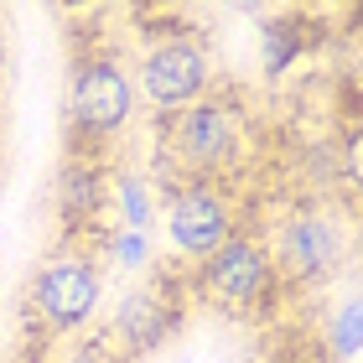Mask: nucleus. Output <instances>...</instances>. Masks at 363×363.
<instances>
[{"label":"nucleus","instance_id":"7ed1b4c3","mask_svg":"<svg viewBox=\"0 0 363 363\" xmlns=\"http://www.w3.org/2000/svg\"><path fill=\"white\" fill-rule=\"evenodd\" d=\"M280 275L270 259V244L259 234H228L208 259H197L187 275V296H197L203 306L223 311V317H250L275 296Z\"/></svg>","mask_w":363,"mask_h":363},{"label":"nucleus","instance_id":"f257e3e1","mask_svg":"<svg viewBox=\"0 0 363 363\" xmlns=\"http://www.w3.org/2000/svg\"><path fill=\"white\" fill-rule=\"evenodd\" d=\"M239 161H244V109L228 94H208L177 114H161L151 187L167 197L182 182H218Z\"/></svg>","mask_w":363,"mask_h":363},{"label":"nucleus","instance_id":"9d476101","mask_svg":"<svg viewBox=\"0 0 363 363\" xmlns=\"http://www.w3.org/2000/svg\"><path fill=\"white\" fill-rule=\"evenodd\" d=\"M306 47H311V26H306V16H296V11L275 16V21L265 26V37H259V68H265V78H280L296 57L306 52Z\"/></svg>","mask_w":363,"mask_h":363},{"label":"nucleus","instance_id":"0eeeda50","mask_svg":"<svg viewBox=\"0 0 363 363\" xmlns=\"http://www.w3.org/2000/svg\"><path fill=\"white\" fill-rule=\"evenodd\" d=\"M130 73H135V94L161 114H177L213 94V57L192 31H172V37L151 42Z\"/></svg>","mask_w":363,"mask_h":363},{"label":"nucleus","instance_id":"ddd939ff","mask_svg":"<svg viewBox=\"0 0 363 363\" xmlns=\"http://www.w3.org/2000/svg\"><path fill=\"white\" fill-rule=\"evenodd\" d=\"M99 250H104V259L120 265V270H145V265H151V234H135V228H114V234H104Z\"/></svg>","mask_w":363,"mask_h":363},{"label":"nucleus","instance_id":"20e7f679","mask_svg":"<svg viewBox=\"0 0 363 363\" xmlns=\"http://www.w3.org/2000/svg\"><path fill=\"white\" fill-rule=\"evenodd\" d=\"M26 301L37 311V322L57 337H78L104 306V270L84 244H62L31 270Z\"/></svg>","mask_w":363,"mask_h":363},{"label":"nucleus","instance_id":"4468645a","mask_svg":"<svg viewBox=\"0 0 363 363\" xmlns=\"http://www.w3.org/2000/svg\"><path fill=\"white\" fill-rule=\"evenodd\" d=\"M337 182L348 192H358L363 197V120L342 135V145H337Z\"/></svg>","mask_w":363,"mask_h":363},{"label":"nucleus","instance_id":"2eb2a0df","mask_svg":"<svg viewBox=\"0 0 363 363\" xmlns=\"http://www.w3.org/2000/svg\"><path fill=\"white\" fill-rule=\"evenodd\" d=\"M57 363H125V358L114 353V348H109L104 337H84V342H73V348L62 353Z\"/></svg>","mask_w":363,"mask_h":363},{"label":"nucleus","instance_id":"39448f33","mask_svg":"<svg viewBox=\"0 0 363 363\" xmlns=\"http://www.w3.org/2000/svg\"><path fill=\"white\" fill-rule=\"evenodd\" d=\"M182 317H187V280L182 275H156L145 286H130L109 311V348L130 358H151L177 337Z\"/></svg>","mask_w":363,"mask_h":363},{"label":"nucleus","instance_id":"6e6552de","mask_svg":"<svg viewBox=\"0 0 363 363\" xmlns=\"http://www.w3.org/2000/svg\"><path fill=\"white\" fill-rule=\"evenodd\" d=\"M161 223H167V239H172V255L177 259H208L218 244L234 234V203L218 182H182L161 197Z\"/></svg>","mask_w":363,"mask_h":363},{"label":"nucleus","instance_id":"1a4fd4ad","mask_svg":"<svg viewBox=\"0 0 363 363\" xmlns=\"http://www.w3.org/2000/svg\"><path fill=\"white\" fill-rule=\"evenodd\" d=\"M52 208H57V223L68 228V244L78 234H99L104 239V213L114 208V182L104 172L99 156H84V151H68L62 167L52 177Z\"/></svg>","mask_w":363,"mask_h":363},{"label":"nucleus","instance_id":"f03ea898","mask_svg":"<svg viewBox=\"0 0 363 363\" xmlns=\"http://www.w3.org/2000/svg\"><path fill=\"white\" fill-rule=\"evenodd\" d=\"M135 73L125 68L109 47H89L73 57V84H68V151L104 156L135 120Z\"/></svg>","mask_w":363,"mask_h":363},{"label":"nucleus","instance_id":"423d86ee","mask_svg":"<svg viewBox=\"0 0 363 363\" xmlns=\"http://www.w3.org/2000/svg\"><path fill=\"white\" fill-rule=\"evenodd\" d=\"M342 255H348V234H342V223L333 218L327 203H301L275 223L270 259L286 286H322V280H333Z\"/></svg>","mask_w":363,"mask_h":363},{"label":"nucleus","instance_id":"9b49d317","mask_svg":"<svg viewBox=\"0 0 363 363\" xmlns=\"http://www.w3.org/2000/svg\"><path fill=\"white\" fill-rule=\"evenodd\" d=\"M109 182H114V213H120V228L151 234V218H156V187H151V177L114 172Z\"/></svg>","mask_w":363,"mask_h":363},{"label":"nucleus","instance_id":"f8f14e48","mask_svg":"<svg viewBox=\"0 0 363 363\" xmlns=\"http://www.w3.org/2000/svg\"><path fill=\"white\" fill-rule=\"evenodd\" d=\"M327 348H333L337 363H353L363 353V296H348V301L333 311V322H327Z\"/></svg>","mask_w":363,"mask_h":363}]
</instances>
